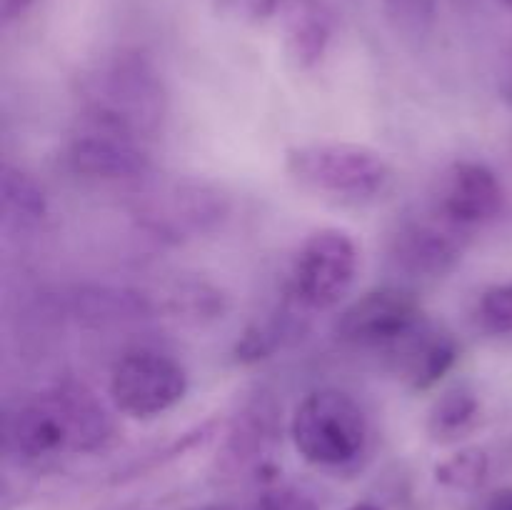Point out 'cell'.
I'll list each match as a JSON object with an SVG mask.
<instances>
[{
  "mask_svg": "<svg viewBox=\"0 0 512 510\" xmlns=\"http://www.w3.org/2000/svg\"><path fill=\"white\" fill-rule=\"evenodd\" d=\"M83 123L150 140L168 115V90L148 58L130 50L105 55L75 80Z\"/></svg>",
  "mask_w": 512,
  "mask_h": 510,
  "instance_id": "obj_1",
  "label": "cell"
},
{
  "mask_svg": "<svg viewBox=\"0 0 512 510\" xmlns=\"http://www.w3.org/2000/svg\"><path fill=\"white\" fill-rule=\"evenodd\" d=\"M113 435V420L85 385L65 383L8 413L5 448L25 460L60 453H93Z\"/></svg>",
  "mask_w": 512,
  "mask_h": 510,
  "instance_id": "obj_2",
  "label": "cell"
},
{
  "mask_svg": "<svg viewBox=\"0 0 512 510\" xmlns=\"http://www.w3.org/2000/svg\"><path fill=\"white\" fill-rule=\"evenodd\" d=\"M288 173L303 188L343 200H370L388 188L393 168L378 150L343 140H315L288 150Z\"/></svg>",
  "mask_w": 512,
  "mask_h": 510,
  "instance_id": "obj_3",
  "label": "cell"
},
{
  "mask_svg": "<svg viewBox=\"0 0 512 510\" xmlns=\"http://www.w3.org/2000/svg\"><path fill=\"white\" fill-rule=\"evenodd\" d=\"M290 435L308 463L338 468L353 463L363 453L368 420L348 393L323 388L300 400L290 423Z\"/></svg>",
  "mask_w": 512,
  "mask_h": 510,
  "instance_id": "obj_4",
  "label": "cell"
},
{
  "mask_svg": "<svg viewBox=\"0 0 512 510\" xmlns=\"http://www.w3.org/2000/svg\"><path fill=\"white\" fill-rule=\"evenodd\" d=\"M228 210L230 200L218 185L188 178L158 185L138 205L140 223L173 243L213 233L228 218Z\"/></svg>",
  "mask_w": 512,
  "mask_h": 510,
  "instance_id": "obj_5",
  "label": "cell"
},
{
  "mask_svg": "<svg viewBox=\"0 0 512 510\" xmlns=\"http://www.w3.org/2000/svg\"><path fill=\"white\" fill-rule=\"evenodd\" d=\"M358 275V248L338 228L315 230L300 245L290 293L308 310H330L350 293Z\"/></svg>",
  "mask_w": 512,
  "mask_h": 510,
  "instance_id": "obj_6",
  "label": "cell"
},
{
  "mask_svg": "<svg viewBox=\"0 0 512 510\" xmlns=\"http://www.w3.org/2000/svg\"><path fill=\"white\" fill-rule=\"evenodd\" d=\"M188 393V373L158 350H130L115 363L110 395L130 418H155L175 408Z\"/></svg>",
  "mask_w": 512,
  "mask_h": 510,
  "instance_id": "obj_7",
  "label": "cell"
},
{
  "mask_svg": "<svg viewBox=\"0 0 512 510\" xmlns=\"http://www.w3.org/2000/svg\"><path fill=\"white\" fill-rule=\"evenodd\" d=\"M425 323L423 308L400 288L370 290L350 303L335 323L340 340L363 348H393Z\"/></svg>",
  "mask_w": 512,
  "mask_h": 510,
  "instance_id": "obj_8",
  "label": "cell"
},
{
  "mask_svg": "<svg viewBox=\"0 0 512 510\" xmlns=\"http://www.w3.org/2000/svg\"><path fill=\"white\" fill-rule=\"evenodd\" d=\"M68 165L80 178L90 180H138L150 173L153 163L143 140L100 125L83 123V128L70 138Z\"/></svg>",
  "mask_w": 512,
  "mask_h": 510,
  "instance_id": "obj_9",
  "label": "cell"
},
{
  "mask_svg": "<svg viewBox=\"0 0 512 510\" xmlns=\"http://www.w3.org/2000/svg\"><path fill=\"white\" fill-rule=\"evenodd\" d=\"M505 205V188L493 168L478 160L450 165L440 180L438 213L460 230L498 218Z\"/></svg>",
  "mask_w": 512,
  "mask_h": 510,
  "instance_id": "obj_10",
  "label": "cell"
},
{
  "mask_svg": "<svg viewBox=\"0 0 512 510\" xmlns=\"http://www.w3.org/2000/svg\"><path fill=\"white\" fill-rule=\"evenodd\" d=\"M393 258L405 273L418 275V278H443L463 258V240H460V228L438 218H420L405 220L393 238Z\"/></svg>",
  "mask_w": 512,
  "mask_h": 510,
  "instance_id": "obj_11",
  "label": "cell"
},
{
  "mask_svg": "<svg viewBox=\"0 0 512 510\" xmlns=\"http://www.w3.org/2000/svg\"><path fill=\"white\" fill-rule=\"evenodd\" d=\"M400 378L415 390H428L438 385L458 363V343L445 330L423 323L405 335L400 343L388 348Z\"/></svg>",
  "mask_w": 512,
  "mask_h": 510,
  "instance_id": "obj_12",
  "label": "cell"
},
{
  "mask_svg": "<svg viewBox=\"0 0 512 510\" xmlns=\"http://www.w3.org/2000/svg\"><path fill=\"white\" fill-rule=\"evenodd\" d=\"M335 20L323 0H285L283 38L290 60L310 70L325 58L333 40Z\"/></svg>",
  "mask_w": 512,
  "mask_h": 510,
  "instance_id": "obj_13",
  "label": "cell"
},
{
  "mask_svg": "<svg viewBox=\"0 0 512 510\" xmlns=\"http://www.w3.org/2000/svg\"><path fill=\"white\" fill-rule=\"evenodd\" d=\"M150 313H153V303L148 295L133 288L93 285V288H80L73 295V315H78L83 323H133V320L150 318Z\"/></svg>",
  "mask_w": 512,
  "mask_h": 510,
  "instance_id": "obj_14",
  "label": "cell"
},
{
  "mask_svg": "<svg viewBox=\"0 0 512 510\" xmlns=\"http://www.w3.org/2000/svg\"><path fill=\"white\" fill-rule=\"evenodd\" d=\"M0 208H3L5 223H13L18 228H33L48 218V195L33 175L3 163L0 168Z\"/></svg>",
  "mask_w": 512,
  "mask_h": 510,
  "instance_id": "obj_15",
  "label": "cell"
},
{
  "mask_svg": "<svg viewBox=\"0 0 512 510\" xmlns=\"http://www.w3.org/2000/svg\"><path fill=\"white\" fill-rule=\"evenodd\" d=\"M478 410V395L470 390V385H453L435 400L433 410H430V433L435 438H455L473 423Z\"/></svg>",
  "mask_w": 512,
  "mask_h": 510,
  "instance_id": "obj_16",
  "label": "cell"
},
{
  "mask_svg": "<svg viewBox=\"0 0 512 510\" xmlns=\"http://www.w3.org/2000/svg\"><path fill=\"white\" fill-rule=\"evenodd\" d=\"M435 475H438L440 483L448 485V488L475 490L478 485H483L485 475H488V455L480 448L460 450L458 455H453L450 460L440 463Z\"/></svg>",
  "mask_w": 512,
  "mask_h": 510,
  "instance_id": "obj_17",
  "label": "cell"
},
{
  "mask_svg": "<svg viewBox=\"0 0 512 510\" xmlns=\"http://www.w3.org/2000/svg\"><path fill=\"white\" fill-rule=\"evenodd\" d=\"M478 320L488 333H512V283L493 285L480 295Z\"/></svg>",
  "mask_w": 512,
  "mask_h": 510,
  "instance_id": "obj_18",
  "label": "cell"
},
{
  "mask_svg": "<svg viewBox=\"0 0 512 510\" xmlns=\"http://www.w3.org/2000/svg\"><path fill=\"white\" fill-rule=\"evenodd\" d=\"M385 10L405 33L423 35L435 20V0H383Z\"/></svg>",
  "mask_w": 512,
  "mask_h": 510,
  "instance_id": "obj_19",
  "label": "cell"
},
{
  "mask_svg": "<svg viewBox=\"0 0 512 510\" xmlns=\"http://www.w3.org/2000/svg\"><path fill=\"white\" fill-rule=\"evenodd\" d=\"M220 8L245 23H263L280 8V0H220Z\"/></svg>",
  "mask_w": 512,
  "mask_h": 510,
  "instance_id": "obj_20",
  "label": "cell"
},
{
  "mask_svg": "<svg viewBox=\"0 0 512 510\" xmlns=\"http://www.w3.org/2000/svg\"><path fill=\"white\" fill-rule=\"evenodd\" d=\"M38 0H0V18L3 23H13V20L23 18Z\"/></svg>",
  "mask_w": 512,
  "mask_h": 510,
  "instance_id": "obj_21",
  "label": "cell"
},
{
  "mask_svg": "<svg viewBox=\"0 0 512 510\" xmlns=\"http://www.w3.org/2000/svg\"><path fill=\"white\" fill-rule=\"evenodd\" d=\"M263 510H310L308 505L300 503L298 498H290V495H275L265 503Z\"/></svg>",
  "mask_w": 512,
  "mask_h": 510,
  "instance_id": "obj_22",
  "label": "cell"
},
{
  "mask_svg": "<svg viewBox=\"0 0 512 510\" xmlns=\"http://www.w3.org/2000/svg\"><path fill=\"white\" fill-rule=\"evenodd\" d=\"M485 510H512V488H500L490 495Z\"/></svg>",
  "mask_w": 512,
  "mask_h": 510,
  "instance_id": "obj_23",
  "label": "cell"
},
{
  "mask_svg": "<svg viewBox=\"0 0 512 510\" xmlns=\"http://www.w3.org/2000/svg\"><path fill=\"white\" fill-rule=\"evenodd\" d=\"M500 95H503L505 103L512 105V53L505 60L503 73H500Z\"/></svg>",
  "mask_w": 512,
  "mask_h": 510,
  "instance_id": "obj_24",
  "label": "cell"
},
{
  "mask_svg": "<svg viewBox=\"0 0 512 510\" xmlns=\"http://www.w3.org/2000/svg\"><path fill=\"white\" fill-rule=\"evenodd\" d=\"M350 510H380V508L378 505H370V503H358V505H353Z\"/></svg>",
  "mask_w": 512,
  "mask_h": 510,
  "instance_id": "obj_25",
  "label": "cell"
},
{
  "mask_svg": "<svg viewBox=\"0 0 512 510\" xmlns=\"http://www.w3.org/2000/svg\"><path fill=\"white\" fill-rule=\"evenodd\" d=\"M505 3H510V5H512V0H505Z\"/></svg>",
  "mask_w": 512,
  "mask_h": 510,
  "instance_id": "obj_26",
  "label": "cell"
}]
</instances>
